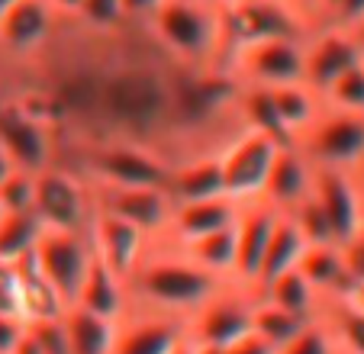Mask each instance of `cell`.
I'll use <instances>...</instances> for the list:
<instances>
[{"instance_id": "obj_31", "label": "cell", "mask_w": 364, "mask_h": 354, "mask_svg": "<svg viewBox=\"0 0 364 354\" xmlns=\"http://www.w3.org/2000/svg\"><path fill=\"white\" fill-rule=\"evenodd\" d=\"M42 235V222L33 213H4L0 216V261L23 264Z\"/></svg>"}, {"instance_id": "obj_16", "label": "cell", "mask_w": 364, "mask_h": 354, "mask_svg": "<svg viewBox=\"0 0 364 354\" xmlns=\"http://www.w3.org/2000/svg\"><path fill=\"white\" fill-rule=\"evenodd\" d=\"M87 239L94 245L97 258L123 280L132 277V271L139 267V261L145 258V252L151 245L145 232H139L136 225L123 222L117 216H107V213H94V219L87 225Z\"/></svg>"}, {"instance_id": "obj_19", "label": "cell", "mask_w": 364, "mask_h": 354, "mask_svg": "<svg viewBox=\"0 0 364 354\" xmlns=\"http://www.w3.org/2000/svg\"><path fill=\"white\" fill-rule=\"evenodd\" d=\"M313 177H316V168L303 158V151L296 145H281L264 184L262 203H268L274 213H290L313 193Z\"/></svg>"}, {"instance_id": "obj_30", "label": "cell", "mask_w": 364, "mask_h": 354, "mask_svg": "<svg viewBox=\"0 0 364 354\" xmlns=\"http://www.w3.org/2000/svg\"><path fill=\"white\" fill-rule=\"evenodd\" d=\"M65 313H68V303L52 290V284L26 258L20 264V316L26 322H48L62 319Z\"/></svg>"}, {"instance_id": "obj_26", "label": "cell", "mask_w": 364, "mask_h": 354, "mask_svg": "<svg viewBox=\"0 0 364 354\" xmlns=\"http://www.w3.org/2000/svg\"><path fill=\"white\" fill-rule=\"evenodd\" d=\"M62 326L65 338H68V354H113L117 322L68 306V313L62 316Z\"/></svg>"}, {"instance_id": "obj_28", "label": "cell", "mask_w": 364, "mask_h": 354, "mask_svg": "<svg viewBox=\"0 0 364 354\" xmlns=\"http://www.w3.org/2000/svg\"><path fill=\"white\" fill-rule=\"evenodd\" d=\"M316 322L329 332L338 354H364V316L342 296H326Z\"/></svg>"}, {"instance_id": "obj_14", "label": "cell", "mask_w": 364, "mask_h": 354, "mask_svg": "<svg viewBox=\"0 0 364 354\" xmlns=\"http://www.w3.org/2000/svg\"><path fill=\"white\" fill-rule=\"evenodd\" d=\"M313 197L332 229L336 245H348L364 225V203L355 177L348 171H319L313 177Z\"/></svg>"}, {"instance_id": "obj_24", "label": "cell", "mask_w": 364, "mask_h": 354, "mask_svg": "<svg viewBox=\"0 0 364 354\" xmlns=\"http://www.w3.org/2000/svg\"><path fill=\"white\" fill-rule=\"evenodd\" d=\"M306 239L300 235V229L294 225V219L287 213H277V222L271 229V239L268 248H264V258H262V271H258V284H255V293L262 290L268 280L281 277V274L294 271L300 264L303 252H306Z\"/></svg>"}, {"instance_id": "obj_46", "label": "cell", "mask_w": 364, "mask_h": 354, "mask_svg": "<svg viewBox=\"0 0 364 354\" xmlns=\"http://www.w3.org/2000/svg\"><path fill=\"white\" fill-rule=\"evenodd\" d=\"M351 177H355L358 191H361V203H364V164H361V168H358V171H355V174H351Z\"/></svg>"}, {"instance_id": "obj_20", "label": "cell", "mask_w": 364, "mask_h": 354, "mask_svg": "<svg viewBox=\"0 0 364 354\" xmlns=\"http://www.w3.org/2000/svg\"><path fill=\"white\" fill-rule=\"evenodd\" d=\"M71 306L84 309V313H94V316H100V319L119 322L132 306L129 284H126L123 277H117V274L94 254L87 274H84V284H81V290H77Z\"/></svg>"}, {"instance_id": "obj_45", "label": "cell", "mask_w": 364, "mask_h": 354, "mask_svg": "<svg viewBox=\"0 0 364 354\" xmlns=\"http://www.w3.org/2000/svg\"><path fill=\"white\" fill-rule=\"evenodd\" d=\"M10 171H16V164L10 161V155H7V151L0 149V181H4V177H7Z\"/></svg>"}, {"instance_id": "obj_32", "label": "cell", "mask_w": 364, "mask_h": 354, "mask_svg": "<svg viewBox=\"0 0 364 354\" xmlns=\"http://www.w3.org/2000/svg\"><path fill=\"white\" fill-rule=\"evenodd\" d=\"M323 107L342 109V113H364V62L348 68L342 77L329 84L323 90Z\"/></svg>"}, {"instance_id": "obj_5", "label": "cell", "mask_w": 364, "mask_h": 354, "mask_svg": "<svg viewBox=\"0 0 364 354\" xmlns=\"http://www.w3.org/2000/svg\"><path fill=\"white\" fill-rule=\"evenodd\" d=\"M309 23L287 0H229L223 7V68L226 58L252 42L306 39Z\"/></svg>"}, {"instance_id": "obj_8", "label": "cell", "mask_w": 364, "mask_h": 354, "mask_svg": "<svg viewBox=\"0 0 364 354\" xmlns=\"http://www.w3.org/2000/svg\"><path fill=\"white\" fill-rule=\"evenodd\" d=\"M252 303L255 293L239 284H226L216 290L197 313L187 319V341L197 351L232 348L252 338Z\"/></svg>"}, {"instance_id": "obj_29", "label": "cell", "mask_w": 364, "mask_h": 354, "mask_svg": "<svg viewBox=\"0 0 364 354\" xmlns=\"http://www.w3.org/2000/svg\"><path fill=\"white\" fill-rule=\"evenodd\" d=\"M306 326H309L306 319H296V316H290L287 309L274 306V303H268L264 296H258V293H255V303H252V338L262 341L271 354L281 351V348H287Z\"/></svg>"}, {"instance_id": "obj_9", "label": "cell", "mask_w": 364, "mask_h": 354, "mask_svg": "<svg viewBox=\"0 0 364 354\" xmlns=\"http://www.w3.org/2000/svg\"><path fill=\"white\" fill-rule=\"evenodd\" d=\"M281 151V142L262 132L242 129L220 149V174L223 191L235 203H258L268 184V174L274 168V158Z\"/></svg>"}, {"instance_id": "obj_2", "label": "cell", "mask_w": 364, "mask_h": 354, "mask_svg": "<svg viewBox=\"0 0 364 354\" xmlns=\"http://www.w3.org/2000/svg\"><path fill=\"white\" fill-rule=\"evenodd\" d=\"M126 284H129L132 306L178 316L187 322L216 290L226 286V280L200 271L178 245L159 239L149 245L145 258L139 261V267Z\"/></svg>"}, {"instance_id": "obj_6", "label": "cell", "mask_w": 364, "mask_h": 354, "mask_svg": "<svg viewBox=\"0 0 364 354\" xmlns=\"http://www.w3.org/2000/svg\"><path fill=\"white\" fill-rule=\"evenodd\" d=\"M290 145H296L313 168L355 174L364 164V113L323 107L309 129Z\"/></svg>"}, {"instance_id": "obj_11", "label": "cell", "mask_w": 364, "mask_h": 354, "mask_svg": "<svg viewBox=\"0 0 364 354\" xmlns=\"http://www.w3.org/2000/svg\"><path fill=\"white\" fill-rule=\"evenodd\" d=\"M29 261L52 284V290L71 306L84 284V274H87L90 261H94V245H90L87 232L42 229Z\"/></svg>"}, {"instance_id": "obj_44", "label": "cell", "mask_w": 364, "mask_h": 354, "mask_svg": "<svg viewBox=\"0 0 364 354\" xmlns=\"http://www.w3.org/2000/svg\"><path fill=\"white\" fill-rule=\"evenodd\" d=\"M348 33H351V39H355L358 52H361V62H364V20H358L355 26H348Z\"/></svg>"}, {"instance_id": "obj_34", "label": "cell", "mask_w": 364, "mask_h": 354, "mask_svg": "<svg viewBox=\"0 0 364 354\" xmlns=\"http://www.w3.org/2000/svg\"><path fill=\"white\" fill-rule=\"evenodd\" d=\"M77 23L90 29H100V33H110V29L126 26V10H123V0H84L81 16Z\"/></svg>"}, {"instance_id": "obj_41", "label": "cell", "mask_w": 364, "mask_h": 354, "mask_svg": "<svg viewBox=\"0 0 364 354\" xmlns=\"http://www.w3.org/2000/svg\"><path fill=\"white\" fill-rule=\"evenodd\" d=\"M342 300H345V303H351V306H355L358 313L364 316V277H355V280H351L348 290L342 293Z\"/></svg>"}, {"instance_id": "obj_25", "label": "cell", "mask_w": 364, "mask_h": 354, "mask_svg": "<svg viewBox=\"0 0 364 354\" xmlns=\"http://www.w3.org/2000/svg\"><path fill=\"white\" fill-rule=\"evenodd\" d=\"M239 222V219H235ZM200 271L213 274V277L235 284V258H239V245H235V225L220 232H210L203 239H193L187 245H178Z\"/></svg>"}, {"instance_id": "obj_36", "label": "cell", "mask_w": 364, "mask_h": 354, "mask_svg": "<svg viewBox=\"0 0 364 354\" xmlns=\"http://www.w3.org/2000/svg\"><path fill=\"white\" fill-rule=\"evenodd\" d=\"M29 322L20 313H0V354H16L26 341Z\"/></svg>"}, {"instance_id": "obj_22", "label": "cell", "mask_w": 364, "mask_h": 354, "mask_svg": "<svg viewBox=\"0 0 364 354\" xmlns=\"http://www.w3.org/2000/svg\"><path fill=\"white\" fill-rule=\"evenodd\" d=\"M296 271L309 280V286H313L323 300L326 296H342V293L348 290V284L355 280L348 271L342 245H309L306 252H303Z\"/></svg>"}, {"instance_id": "obj_33", "label": "cell", "mask_w": 364, "mask_h": 354, "mask_svg": "<svg viewBox=\"0 0 364 354\" xmlns=\"http://www.w3.org/2000/svg\"><path fill=\"white\" fill-rule=\"evenodd\" d=\"M36 200V174L33 171H10L0 181V210L4 213H33Z\"/></svg>"}, {"instance_id": "obj_37", "label": "cell", "mask_w": 364, "mask_h": 354, "mask_svg": "<svg viewBox=\"0 0 364 354\" xmlns=\"http://www.w3.org/2000/svg\"><path fill=\"white\" fill-rule=\"evenodd\" d=\"M0 313H20V264L0 261Z\"/></svg>"}, {"instance_id": "obj_49", "label": "cell", "mask_w": 364, "mask_h": 354, "mask_svg": "<svg viewBox=\"0 0 364 354\" xmlns=\"http://www.w3.org/2000/svg\"><path fill=\"white\" fill-rule=\"evenodd\" d=\"M0 216H4V210H0Z\"/></svg>"}, {"instance_id": "obj_17", "label": "cell", "mask_w": 364, "mask_h": 354, "mask_svg": "<svg viewBox=\"0 0 364 354\" xmlns=\"http://www.w3.org/2000/svg\"><path fill=\"white\" fill-rule=\"evenodd\" d=\"M277 222V213L268 203H245L235 222V245H239V258H235V284L255 293L258 284V271H262V258L268 248L271 229Z\"/></svg>"}, {"instance_id": "obj_10", "label": "cell", "mask_w": 364, "mask_h": 354, "mask_svg": "<svg viewBox=\"0 0 364 354\" xmlns=\"http://www.w3.org/2000/svg\"><path fill=\"white\" fill-rule=\"evenodd\" d=\"M303 62H306V39H264L229 55L226 71L239 87L274 90L303 84Z\"/></svg>"}, {"instance_id": "obj_43", "label": "cell", "mask_w": 364, "mask_h": 354, "mask_svg": "<svg viewBox=\"0 0 364 354\" xmlns=\"http://www.w3.org/2000/svg\"><path fill=\"white\" fill-rule=\"evenodd\" d=\"M48 4L55 7V14L62 16V20H77L81 7H84V0H48Z\"/></svg>"}, {"instance_id": "obj_15", "label": "cell", "mask_w": 364, "mask_h": 354, "mask_svg": "<svg viewBox=\"0 0 364 354\" xmlns=\"http://www.w3.org/2000/svg\"><path fill=\"white\" fill-rule=\"evenodd\" d=\"M361 65L355 39L342 26H316L306 36V62H303V84L313 87L319 97L336 77H342L348 68Z\"/></svg>"}, {"instance_id": "obj_18", "label": "cell", "mask_w": 364, "mask_h": 354, "mask_svg": "<svg viewBox=\"0 0 364 354\" xmlns=\"http://www.w3.org/2000/svg\"><path fill=\"white\" fill-rule=\"evenodd\" d=\"M242 213V203L223 197H206V200H191V203H174L171 222H168L165 242L171 245H187L193 239H203L210 232H220L235 225Z\"/></svg>"}, {"instance_id": "obj_1", "label": "cell", "mask_w": 364, "mask_h": 354, "mask_svg": "<svg viewBox=\"0 0 364 354\" xmlns=\"http://www.w3.org/2000/svg\"><path fill=\"white\" fill-rule=\"evenodd\" d=\"M0 90L55 129L58 161L90 145L129 142L174 168L242 132L235 77L178 65L142 23L100 33L65 20L29 62L0 65Z\"/></svg>"}, {"instance_id": "obj_13", "label": "cell", "mask_w": 364, "mask_h": 354, "mask_svg": "<svg viewBox=\"0 0 364 354\" xmlns=\"http://www.w3.org/2000/svg\"><path fill=\"white\" fill-rule=\"evenodd\" d=\"M187 348V322L155 309L129 306L117 322L113 354H181Z\"/></svg>"}, {"instance_id": "obj_42", "label": "cell", "mask_w": 364, "mask_h": 354, "mask_svg": "<svg viewBox=\"0 0 364 354\" xmlns=\"http://www.w3.org/2000/svg\"><path fill=\"white\" fill-rule=\"evenodd\" d=\"M290 7L309 23V29H316V10H319V0H287Z\"/></svg>"}, {"instance_id": "obj_27", "label": "cell", "mask_w": 364, "mask_h": 354, "mask_svg": "<svg viewBox=\"0 0 364 354\" xmlns=\"http://www.w3.org/2000/svg\"><path fill=\"white\" fill-rule=\"evenodd\" d=\"M258 296H264L268 303H274V306L287 309L290 316L306 319V322H316L319 306H323V296L309 286V280L303 277L296 267L287 274H281V277L268 280V284L258 290Z\"/></svg>"}, {"instance_id": "obj_47", "label": "cell", "mask_w": 364, "mask_h": 354, "mask_svg": "<svg viewBox=\"0 0 364 354\" xmlns=\"http://www.w3.org/2000/svg\"><path fill=\"white\" fill-rule=\"evenodd\" d=\"M10 4H16V0H0V14H4V10H7Z\"/></svg>"}, {"instance_id": "obj_35", "label": "cell", "mask_w": 364, "mask_h": 354, "mask_svg": "<svg viewBox=\"0 0 364 354\" xmlns=\"http://www.w3.org/2000/svg\"><path fill=\"white\" fill-rule=\"evenodd\" d=\"M274 354H338V351H336V345H332L329 332H326L319 322H309L287 348H281V351H274Z\"/></svg>"}, {"instance_id": "obj_12", "label": "cell", "mask_w": 364, "mask_h": 354, "mask_svg": "<svg viewBox=\"0 0 364 354\" xmlns=\"http://www.w3.org/2000/svg\"><path fill=\"white\" fill-rule=\"evenodd\" d=\"M94 213H107L123 222L136 225L151 242L165 239L168 222H171V197L165 187H100L90 184Z\"/></svg>"}, {"instance_id": "obj_7", "label": "cell", "mask_w": 364, "mask_h": 354, "mask_svg": "<svg viewBox=\"0 0 364 354\" xmlns=\"http://www.w3.org/2000/svg\"><path fill=\"white\" fill-rule=\"evenodd\" d=\"M33 216L42 222V229L87 232L90 219H94V197H90L87 177L77 174L68 164H52V168L39 171Z\"/></svg>"}, {"instance_id": "obj_4", "label": "cell", "mask_w": 364, "mask_h": 354, "mask_svg": "<svg viewBox=\"0 0 364 354\" xmlns=\"http://www.w3.org/2000/svg\"><path fill=\"white\" fill-rule=\"evenodd\" d=\"M58 164H68L87 177V184L100 187H165L168 191V177H171V164L159 151L129 142L90 145Z\"/></svg>"}, {"instance_id": "obj_38", "label": "cell", "mask_w": 364, "mask_h": 354, "mask_svg": "<svg viewBox=\"0 0 364 354\" xmlns=\"http://www.w3.org/2000/svg\"><path fill=\"white\" fill-rule=\"evenodd\" d=\"M342 252H345V261H348L351 277H364V225H361V232H358L355 239L342 248Z\"/></svg>"}, {"instance_id": "obj_39", "label": "cell", "mask_w": 364, "mask_h": 354, "mask_svg": "<svg viewBox=\"0 0 364 354\" xmlns=\"http://www.w3.org/2000/svg\"><path fill=\"white\" fill-rule=\"evenodd\" d=\"M165 4V0H123V10H126V20L129 23H142L151 10Z\"/></svg>"}, {"instance_id": "obj_48", "label": "cell", "mask_w": 364, "mask_h": 354, "mask_svg": "<svg viewBox=\"0 0 364 354\" xmlns=\"http://www.w3.org/2000/svg\"><path fill=\"white\" fill-rule=\"evenodd\" d=\"M206 4H216V7H226L229 0H206Z\"/></svg>"}, {"instance_id": "obj_40", "label": "cell", "mask_w": 364, "mask_h": 354, "mask_svg": "<svg viewBox=\"0 0 364 354\" xmlns=\"http://www.w3.org/2000/svg\"><path fill=\"white\" fill-rule=\"evenodd\" d=\"M193 354H271V351L262 345V341L245 338V341H239V345H232V348H216V351H197V348H193Z\"/></svg>"}, {"instance_id": "obj_21", "label": "cell", "mask_w": 364, "mask_h": 354, "mask_svg": "<svg viewBox=\"0 0 364 354\" xmlns=\"http://www.w3.org/2000/svg\"><path fill=\"white\" fill-rule=\"evenodd\" d=\"M223 174H220V151L184 158L171 168L168 177V197L171 203H191V200L223 197Z\"/></svg>"}, {"instance_id": "obj_23", "label": "cell", "mask_w": 364, "mask_h": 354, "mask_svg": "<svg viewBox=\"0 0 364 354\" xmlns=\"http://www.w3.org/2000/svg\"><path fill=\"white\" fill-rule=\"evenodd\" d=\"M271 97V107H274L277 116V126H281V136L284 142H296L303 132L309 129V123L319 116L323 109V100L313 87L306 84H287V87H274L268 90Z\"/></svg>"}, {"instance_id": "obj_3", "label": "cell", "mask_w": 364, "mask_h": 354, "mask_svg": "<svg viewBox=\"0 0 364 354\" xmlns=\"http://www.w3.org/2000/svg\"><path fill=\"white\" fill-rule=\"evenodd\" d=\"M159 48L191 71L223 68V7L206 0H165L142 20Z\"/></svg>"}]
</instances>
